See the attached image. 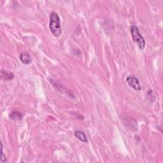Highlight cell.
I'll return each instance as SVG.
<instances>
[{
    "label": "cell",
    "instance_id": "6da1fadb",
    "mask_svg": "<svg viewBox=\"0 0 163 163\" xmlns=\"http://www.w3.org/2000/svg\"><path fill=\"white\" fill-rule=\"evenodd\" d=\"M50 29L55 37H59L62 33L61 20L57 13L52 12L50 17Z\"/></svg>",
    "mask_w": 163,
    "mask_h": 163
},
{
    "label": "cell",
    "instance_id": "7a4b0ae2",
    "mask_svg": "<svg viewBox=\"0 0 163 163\" xmlns=\"http://www.w3.org/2000/svg\"><path fill=\"white\" fill-rule=\"evenodd\" d=\"M131 33L134 42L138 45V47L141 50L144 49L145 47V41L142 35L140 34L137 27L135 26H131Z\"/></svg>",
    "mask_w": 163,
    "mask_h": 163
},
{
    "label": "cell",
    "instance_id": "3957f363",
    "mask_svg": "<svg viewBox=\"0 0 163 163\" xmlns=\"http://www.w3.org/2000/svg\"><path fill=\"white\" fill-rule=\"evenodd\" d=\"M127 82H128L129 87L134 89L136 90H140L142 89L141 86H140V82L134 76H129L126 79Z\"/></svg>",
    "mask_w": 163,
    "mask_h": 163
},
{
    "label": "cell",
    "instance_id": "277c9868",
    "mask_svg": "<svg viewBox=\"0 0 163 163\" xmlns=\"http://www.w3.org/2000/svg\"><path fill=\"white\" fill-rule=\"evenodd\" d=\"M23 116L24 115L22 114L21 112L19 111H13L10 113V115H9V117H10L11 119L15 121L22 120V118H23Z\"/></svg>",
    "mask_w": 163,
    "mask_h": 163
},
{
    "label": "cell",
    "instance_id": "5b68a950",
    "mask_svg": "<svg viewBox=\"0 0 163 163\" xmlns=\"http://www.w3.org/2000/svg\"><path fill=\"white\" fill-rule=\"evenodd\" d=\"M20 59H21V61L24 65H28L31 62V56L27 52H24L21 54Z\"/></svg>",
    "mask_w": 163,
    "mask_h": 163
},
{
    "label": "cell",
    "instance_id": "8992f818",
    "mask_svg": "<svg viewBox=\"0 0 163 163\" xmlns=\"http://www.w3.org/2000/svg\"><path fill=\"white\" fill-rule=\"evenodd\" d=\"M14 75L10 71L6 70H1V78L4 80H12Z\"/></svg>",
    "mask_w": 163,
    "mask_h": 163
},
{
    "label": "cell",
    "instance_id": "52a82bcc",
    "mask_svg": "<svg viewBox=\"0 0 163 163\" xmlns=\"http://www.w3.org/2000/svg\"><path fill=\"white\" fill-rule=\"evenodd\" d=\"M74 134H75V137L77 139H79V140H80V141L83 142L84 143L87 142V137H86L85 134L83 132H82V131H76L75 132Z\"/></svg>",
    "mask_w": 163,
    "mask_h": 163
},
{
    "label": "cell",
    "instance_id": "ba28073f",
    "mask_svg": "<svg viewBox=\"0 0 163 163\" xmlns=\"http://www.w3.org/2000/svg\"><path fill=\"white\" fill-rule=\"evenodd\" d=\"M1 161L2 162H5L7 161L6 157H5V156H4V154H3V146H2V144H1Z\"/></svg>",
    "mask_w": 163,
    "mask_h": 163
}]
</instances>
